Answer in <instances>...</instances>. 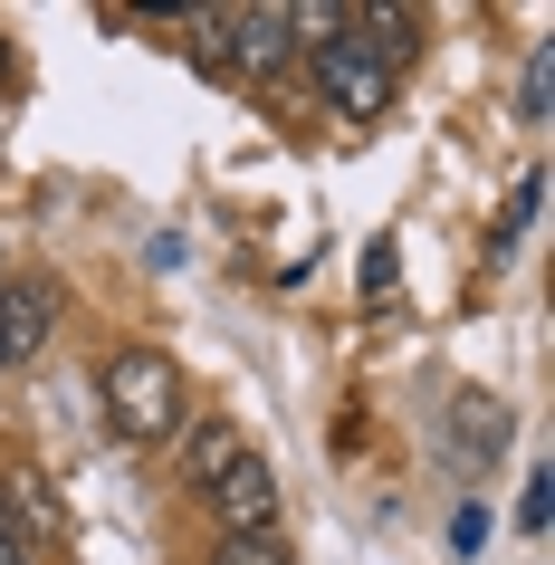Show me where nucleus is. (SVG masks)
<instances>
[{
    "instance_id": "4",
    "label": "nucleus",
    "mask_w": 555,
    "mask_h": 565,
    "mask_svg": "<svg viewBox=\"0 0 555 565\" xmlns=\"http://www.w3.org/2000/svg\"><path fill=\"white\" fill-rule=\"evenodd\" d=\"M202 499H211V518H221V536H278V479H268L259 450H249L239 470H221Z\"/></svg>"
},
{
    "instance_id": "8",
    "label": "nucleus",
    "mask_w": 555,
    "mask_h": 565,
    "mask_svg": "<svg viewBox=\"0 0 555 565\" xmlns=\"http://www.w3.org/2000/svg\"><path fill=\"white\" fill-rule=\"evenodd\" d=\"M546 106H555V49H536V58H526V87H517V116L546 125Z\"/></svg>"
},
{
    "instance_id": "6",
    "label": "nucleus",
    "mask_w": 555,
    "mask_h": 565,
    "mask_svg": "<svg viewBox=\"0 0 555 565\" xmlns=\"http://www.w3.org/2000/svg\"><path fill=\"white\" fill-rule=\"evenodd\" d=\"M49 317H58V298H49V288H0V355L20 364V355H39V345H49Z\"/></svg>"
},
{
    "instance_id": "2",
    "label": "nucleus",
    "mask_w": 555,
    "mask_h": 565,
    "mask_svg": "<svg viewBox=\"0 0 555 565\" xmlns=\"http://www.w3.org/2000/svg\"><path fill=\"white\" fill-rule=\"evenodd\" d=\"M317 87H325L335 116H383V106H393V67L335 30V39H317Z\"/></svg>"
},
{
    "instance_id": "5",
    "label": "nucleus",
    "mask_w": 555,
    "mask_h": 565,
    "mask_svg": "<svg viewBox=\"0 0 555 565\" xmlns=\"http://www.w3.org/2000/svg\"><path fill=\"white\" fill-rule=\"evenodd\" d=\"M498 450H508V403L460 393V403H450V470H489Z\"/></svg>"
},
{
    "instance_id": "7",
    "label": "nucleus",
    "mask_w": 555,
    "mask_h": 565,
    "mask_svg": "<svg viewBox=\"0 0 555 565\" xmlns=\"http://www.w3.org/2000/svg\"><path fill=\"white\" fill-rule=\"evenodd\" d=\"M239 460H249L239 422H192V441H182V479H192V489H211V479L239 470Z\"/></svg>"
},
{
    "instance_id": "11",
    "label": "nucleus",
    "mask_w": 555,
    "mask_h": 565,
    "mask_svg": "<svg viewBox=\"0 0 555 565\" xmlns=\"http://www.w3.org/2000/svg\"><path fill=\"white\" fill-rule=\"evenodd\" d=\"M364 288H374V298L393 288V239H374V249H364Z\"/></svg>"
},
{
    "instance_id": "10",
    "label": "nucleus",
    "mask_w": 555,
    "mask_h": 565,
    "mask_svg": "<svg viewBox=\"0 0 555 565\" xmlns=\"http://www.w3.org/2000/svg\"><path fill=\"white\" fill-rule=\"evenodd\" d=\"M211 565H288V546H278V536H221Z\"/></svg>"
},
{
    "instance_id": "9",
    "label": "nucleus",
    "mask_w": 555,
    "mask_h": 565,
    "mask_svg": "<svg viewBox=\"0 0 555 565\" xmlns=\"http://www.w3.org/2000/svg\"><path fill=\"white\" fill-rule=\"evenodd\" d=\"M536 202H546V173H526L517 192H508V211H498V239H517L526 221H536Z\"/></svg>"
},
{
    "instance_id": "1",
    "label": "nucleus",
    "mask_w": 555,
    "mask_h": 565,
    "mask_svg": "<svg viewBox=\"0 0 555 565\" xmlns=\"http://www.w3.org/2000/svg\"><path fill=\"white\" fill-rule=\"evenodd\" d=\"M96 393H106V422H116L125 441H173L182 431V374H173L163 345H116L106 374H96Z\"/></svg>"
},
{
    "instance_id": "13",
    "label": "nucleus",
    "mask_w": 555,
    "mask_h": 565,
    "mask_svg": "<svg viewBox=\"0 0 555 565\" xmlns=\"http://www.w3.org/2000/svg\"><path fill=\"white\" fill-rule=\"evenodd\" d=\"M0 536H20V527H10V479H0Z\"/></svg>"
},
{
    "instance_id": "15",
    "label": "nucleus",
    "mask_w": 555,
    "mask_h": 565,
    "mask_svg": "<svg viewBox=\"0 0 555 565\" xmlns=\"http://www.w3.org/2000/svg\"><path fill=\"white\" fill-rule=\"evenodd\" d=\"M0 364H10V355H0Z\"/></svg>"
},
{
    "instance_id": "12",
    "label": "nucleus",
    "mask_w": 555,
    "mask_h": 565,
    "mask_svg": "<svg viewBox=\"0 0 555 565\" xmlns=\"http://www.w3.org/2000/svg\"><path fill=\"white\" fill-rule=\"evenodd\" d=\"M0 565H39V546H20V536H0Z\"/></svg>"
},
{
    "instance_id": "3",
    "label": "nucleus",
    "mask_w": 555,
    "mask_h": 565,
    "mask_svg": "<svg viewBox=\"0 0 555 565\" xmlns=\"http://www.w3.org/2000/svg\"><path fill=\"white\" fill-rule=\"evenodd\" d=\"M288 58H297V30H288L278 0L268 10H221V67L231 77H278Z\"/></svg>"
},
{
    "instance_id": "14",
    "label": "nucleus",
    "mask_w": 555,
    "mask_h": 565,
    "mask_svg": "<svg viewBox=\"0 0 555 565\" xmlns=\"http://www.w3.org/2000/svg\"><path fill=\"white\" fill-rule=\"evenodd\" d=\"M0 87H10V49H0Z\"/></svg>"
}]
</instances>
